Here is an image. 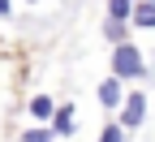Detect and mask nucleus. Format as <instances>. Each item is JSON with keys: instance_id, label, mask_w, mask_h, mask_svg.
Masks as SVG:
<instances>
[{"instance_id": "1", "label": "nucleus", "mask_w": 155, "mask_h": 142, "mask_svg": "<svg viewBox=\"0 0 155 142\" xmlns=\"http://www.w3.org/2000/svg\"><path fill=\"white\" fill-rule=\"evenodd\" d=\"M112 78L116 82L142 78V52H138V43H116L112 48Z\"/></svg>"}, {"instance_id": "2", "label": "nucleus", "mask_w": 155, "mask_h": 142, "mask_svg": "<svg viewBox=\"0 0 155 142\" xmlns=\"http://www.w3.org/2000/svg\"><path fill=\"white\" fill-rule=\"evenodd\" d=\"M142 121H147V95L142 91H129L121 99V121H116V125H121V129H138Z\"/></svg>"}, {"instance_id": "3", "label": "nucleus", "mask_w": 155, "mask_h": 142, "mask_svg": "<svg viewBox=\"0 0 155 142\" xmlns=\"http://www.w3.org/2000/svg\"><path fill=\"white\" fill-rule=\"evenodd\" d=\"M52 138H69L73 134V104H65V108H52Z\"/></svg>"}, {"instance_id": "4", "label": "nucleus", "mask_w": 155, "mask_h": 142, "mask_svg": "<svg viewBox=\"0 0 155 142\" xmlns=\"http://www.w3.org/2000/svg\"><path fill=\"white\" fill-rule=\"evenodd\" d=\"M95 95H99V104H104V108H121V99H125V95H121V82H116V78H104V82L95 86Z\"/></svg>"}, {"instance_id": "5", "label": "nucleus", "mask_w": 155, "mask_h": 142, "mask_svg": "<svg viewBox=\"0 0 155 142\" xmlns=\"http://www.w3.org/2000/svg\"><path fill=\"white\" fill-rule=\"evenodd\" d=\"M129 22L142 26V30H155V5H151V0H138V5H134V13H129Z\"/></svg>"}, {"instance_id": "6", "label": "nucleus", "mask_w": 155, "mask_h": 142, "mask_svg": "<svg viewBox=\"0 0 155 142\" xmlns=\"http://www.w3.org/2000/svg\"><path fill=\"white\" fill-rule=\"evenodd\" d=\"M52 108H56V104H52V95H35V99H30V116H35V121H48Z\"/></svg>"}, {"instance_id": "7", "label": "nucleus", "mask_w": 155, "mask_h": 142, "mask_svg": "<svg viewBox=\"0 0 155 142\" xmlns=\"http://www.w3.org/2000/svg\"><path fill=\"white\" fill-rule=\"evenodd\" d=\"M129 13H134V0H108V17L112 22H129Z\"/></svg>"}, {"instance_id": "8", "label": "nucleus", "mask_w": 155, "mask_h": 142, "mask_svg": "<svg viewBox=\"0 0 155 142\" xmlns=\"http://www.w3.org/2000/svg\"><path fill=\"white\" fill-rule=\"evenodd\" d=\"M104 35L112 39V43H125V22H112V17H108V22H104Z\"/></svg>"}, {"instance_id": "9", "label": "nucleus", "mask_w": 155, "mask_h": 142, "mask_svg": "<svg viewBox=\"0 0 155 142\" xmlns=\"http://www.w3.org/2000/svg\"><path fill=\"white\" fill-rule=\"evenodd\" d=\"M99 142H125V129H121V125H108V129L99 134Z\"/></svg>"}, {"instance_id": "10", "label": "nucleus", "mask_w": 155, "mask_h": 142, "mask_svg": "<svg viewBox=\"0 0 155 142\" xmlns=\"http://www.w3.org/2000/svg\"><path fill=\"white\" fill-rule=\"evenodd\" d=\"M22 142H52V129H26Z\"/></svg>"}, {"instance_id": "11", "label": "nucleus", "mask_w": 155, "mask_h": 142, "mask_svg": "<svg viewBox=\"0 0 155 142\" xmlns=\"http://www.w3.org/2000/svg\"><path fill=\"white\" fill-rule=\"evenodd\" d=\"M13 13V5H9V0H0V17H9Z\"/></svg>"}, {"instance_id": "12", "label": "nucleus", "mask_w": 155, "mask_h": 142, "mask_svg": "<svg viewBox=\"0 0 155 142\" xmlns=\"http://www.w3.org/2000/svg\"><path fill=\"white\" fill-rule=\"evenodd\" d=\"M134 5H138V0H134Z\"/></svg>"}, {"instance_id": "13", "label": "nucleus", "mask_w": 155, "mask_h": 142, "mask_svg": "<svg viewBox=\"0 0 155 142\" xmlns=\"http://www.w3.org/2000/svg\"><path fill=\"white\" fill-rule=\"evenodd\" d=\"M151 5H155V0H151Z\"/></svg>"}]
</instances>
